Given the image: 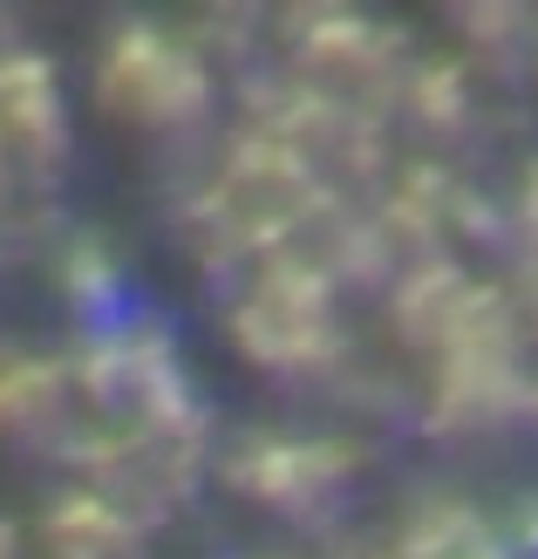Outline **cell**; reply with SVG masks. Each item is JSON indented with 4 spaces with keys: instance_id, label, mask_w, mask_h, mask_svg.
Here are the masks:
<instances>
[{
    "instance_id": "1",
    "label": "cell",
    "mask_w": 538,
    "mask_h": 559,
    "mask_svg": "<svg viewBox=\"0 0 538 559\" xmlns=\"http://www.w3.org/2000/svg\"><path fill=\"white\" fill-rule=\"evenodd\" d=\"M232 334L260 369H279V376L327 369L334 348H342L327 273L321 266H287V260L260 266V280H252L246 300L232 307Z\"/></svg>"
},
{
    "instance_id": "2",
    "label": "cell",
    "mask_w": 538,
    "mask_h": 559,
    "mask_svg": "<svg viewBox=\"0 0 538 559\" xmlns=\"http://www.w3.org/2000/svg\"><path fill=\"white\" fill-rule=\"evenodd\" d=\"M103 96L117 117L144 123V130H184L212 103V75L198 48L157 35V27H123L103 48Z\"/></svg>"
},
{
    "instance_id": "3",
    "label": "cell",
    "mask_w": 538,
    "mask_h": 559,
    "mask_svg": "<svg viewBox=\"0 0 538 559\" xmlns=\"http://www.w3.org/2000/svg\"><path fill=\"white\" fill-rule=\"evenodd\" d=\"M348 471H355V457L327 437H252L232 457V485L246 498H260V506H273V512L314 519L321 506L342 498Z\"/></svg>"
},
{
    "instance_id": "4",
    "label": "cell",
    "mask_w": 538,
    "mask_h": 559,
    "mask_svg": "<svg viewBox=\"0 0 538 559\" xmlns=\"http://www.w3.org/2000/svg\"><path fill=\"white\" fill-rule=\"evenodd\" d=\"M0 144L8 157H62L69 144V117H62V90L55 69L27 48H0Z\"/></svg>"
},
{
    "instance_id": "5",
    "label": "cell",
    "mask_w": 538,
    "mask_h": 559,
    "mask_svg": "<svg viewBox=\"0 0 538 559\" xmlns=\"http://www.w3.org/2000/svg\"><path fill=\"white\" fill-rule=\"evenodd\" d=\"M300 27H307V35H300V62L327 82V96L334 90H382L388 75H403L395 35H382L375 21H361V14H314Z\"/></svg>"
},
{
    "instance_id": "6",
    "label": "cell",
    "mask_w": 538,
    "mask_h": 559,
    "mask_svg": "<svg viewBox=\"0 0 538 559\" xmlns=\"http://www.w3.org/2000/svg\"><path fill=\"white\" fill-rule=\"evenodd\" d=\"M75 403V376L62 361L41 355H0V437L14 443H41L69 424Z\"/></svg>"
},
{
    "instance_id": "7",
    "label": "cell",
    "mask_w": 538,
    "mask_h": 559,
    "mask_svg": "<svg viewBox=\"0 0 538 559\" xmlns=\"http://www.w3.org/2000/svg\"><path fill=\"white\" fill-rule=\"evenodd\" d=\"M48 559H136V533L96 491H75L48 512Z\"/></svg>"
},
{
    "instance_id": "8",
    "label": "cell",
    "mask_w": 538,
    "mask_h": 559,
    "mask_svg": "<svg viewBox=\"0 0 538 559\" xmlns=\"http://www.w3.org/2000/svg\"><path fill=\"white\" fill-rule=\"evenodd\" d=\"M518 226H525V246L538 260V171H525V185H518Z\"/></svg>"
},
{
    "instance_id": "9",
    "label": "cell",
    "mask_w": 538,
    "mask_h": 559,
    "mask_svg": "<svg viewBox=\"0 0 538 559\" xmlns=\"http://www.w3.org/2000/svg\"><path fill=\"white\" fill-rule=\"evenodd\" d=\"M0 559H21V539L8 533V525H0Z\"/></svg>"
},
{
    "instance_id": "10",
    "label": "cell",
    "mask_w": 538,
    "mask_h": 559,
    "mask_svg": "<svg viewBox=\"0 0 538 559\" xmlns=\"http://www.w3.org/2000/svg\"><path fill=\"white\" fill-rule=\"evenodd\" d=\"M0 178H8V144H0Z\"/></svg>"
}]
</instances>
